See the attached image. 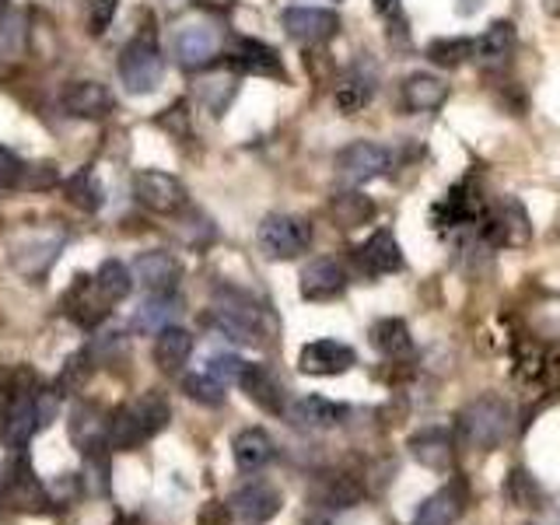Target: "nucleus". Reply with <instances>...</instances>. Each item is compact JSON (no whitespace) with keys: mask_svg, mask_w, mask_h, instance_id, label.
I'll return each instance as SVG.
<instances>
[{"mask_svg":"<svg viewBox=\"0 0 560 525\" xmlns=\"http://www.w3.org/2000/svg\"><path fill=\"white\" fill-rule=\"evenodd\" d=\"M168 402L158 396V393H144L140 399L127 402L109 424V448L116 452H133L148 442V438H154L158 431L168 428Z\"/></svg>","mask_w":560,"mask_h":525,"instance_id":"1","label":"nucleus"},{"mask_svg":"<svg viewBox=\"0 0 560 525\" xmlns=\"http://www.w3.org/2000/svg\"><path fill=\"white\" fill-rule=\"evenodd\" d=\"M459 434L469 448L490 452L512 434V407L501 396H480L472 399L459 417Z\"/></svg>","mask_w":560,"mask_h":525,"instance_id":"2","label":"nucleus"},{"mask_svg":"<svg viewBox=\"0 0 560 525\" xmlns=\"http://www.w3.org/2000/svg\"><path fill=\"white\" fill-rule=\"evenodd\" d=\"M487 203L477 197L469 183H455L442 200L431 207V228L438 235H480Z\"/></svg>","mask_w":560,"mask_h":525,"instance_id":"3","label":"nucleus"},{"mask_svg":"<svg viewBox=\"0 0 560 525\" xmlns=\"http://www.w3.org/2000/svg\"><path fill=\"white\" fill-rule=\"evenodd\" d=\"M119 81L127 88L130 95H144V92H154L158 84H162V74H165V57L162 49H158L154 35H137L127 46L119 49Z\"/></svg>","mask_w":560,"mask_h":525,"instance_id":"4","label":"nucleus"},{"mask_svg":"<svg viewBox=\"0 0 560 525\" xmlns=\"http://www.w3.org/2000/svg\"><path fill=\"white\" fill-rule=\"evenodd\" d=\"M256 238H259V249L267 259H294V256L308 253L312 224L294 214H270V218H262Z\"/></svg>","mask_w":560,"mask_h":525,"instance_id":"5","label":"nucleus"},{"mask_svg":"<svg viewBox=\"0 0 560 525\" xmlns=\"http://www.w3.org/2000/svg\"><path fill=\"white\" fill-rule=\"evenodd\" d=\"M533 235L529 228V214L525 207L512 197L498 200L494 207L483 210V221H480V238L494 249H504V245H525Z\"/></svg>","mask_w":560,"mask_h":525,"instance_id":"6","label":"nucleus"},{"mask_svg":"<svg viewBox=\"0 0 560 525\" xmlns=\"http://www.w3.org/2000/svg\"><path fill=\"white\" fill-rule=\"evenodd\" d=\"M389 168H393V151L382 144H372V140H354V144H347L337 154V175L347 186L372 183Z\"/></svg>","mask_w":560,"mask_h":525,"instance_id":"7","label":"nucleus"},{"mask_svg":"<svg viewBox=\"0 0 560 525\" xmlns=\"http://www.w3.org/2000/svg\"><path fill=\"white\" fill-rule=\"evenodd\" d=\"M133 197L140 207H148L151 214H179L186 207V186L162 168H148V172H137Z\"/></svg>","mask_w":560,"mask_h":525,"instance_id":"8","label":"nucleus"},{"mask_svg":"<svg viewBox=\"0 0 560 525\" xmlns=\"http://www.w3.org/2000/svg\"><path fill=\"white\" fill-rule=\"evenodd\" d=\"M4 501H11L14 508H22V512H49V504H52V498L46 494V487L35 480L25 448L8 463V472H4Z\"/></svg>","mask_w":560,"mask_h":525,"instance_id":"9","label":"nucleus"},{"mask_svg":"<svg viewBox=\"0 0 560 525\" xmlns=\"http://www.w3.org/2000/svg\"><path fill=\"white\" fill-rule=\"evenodd\" d=\"M280 25H284V32L298 43L323 46L340 32V18L337 11H326V8H288L280 14Z\"/></svg>","mask_w":560,"mask_h":525,"instance_id":"10","label":"nucleus"},{"mask_svg":"<svg viewBox=\"0 0 560 525\" xmlns=\"http://www.w3.org/2000/svg\"><path fill=\"white\" fill-rule=\"evenodd\" d=\"M35 428H43V407H39V389L14 399L11 407L4 410V424H0V442H4V448L11 452H22L28 442Z\"/></svg>","mask_w":560,"mask_h":525,"instance_id":"11","label":"nucleus"},{"mask_svg":"<svg viewBox=\"0 0 560 525\" xmlns=\"http://www.w3.org/2000/svg\"><path fill=\"white\" fill-rule=\"evenodd\" d=\"M228 512L242 525H267L280 512V494L270 483H245L228 498Z\"/></svg>","mask_w":560,"mask_h":525,"instance_id":"12","label":"nucleus"},{"mask_svg":"<svg viewBox=\"0 0 560 525\" xmlns=\"http://www.w3.org/2000/svg\"><path fill=\"white\" fill-rule=\"evenodd\" d=\"M172 49H175V60L183 67H207L210 60L218 57L221 49V35L214 25H203V22H189L175 32L172 39Z\"/></svg>","mask_w":560,"mask_h":525,"instance_id":"13","label":"nucleus"},{"mask_svg":"<svg viewBox=\"0 0 560 525\" xmlns=\"http://www.w3.org/2000/svg\"><path fill=\"white\" fill-rule=\"evenodd\" d=\"M228 67L235 74H256V78H277L284 81V63L280 52L259 39H235L232 52H228Z\"/></svg>","mask_w":560,"mask_h":525,"instance_id":"14","label":"nucleus"},{"mask_svg":"<svg viewBox=\"0 0 560 525\" xmlns=\"http://www.w3.org/2000/svg\"><path fill=\"white\" fill-rule=\"evenodd\" d=\"M183 277V262L165 249L140 253L133 259V280H140L151 294H175Z\"/></svg>","mask_w":560,"mask_h":525,"instance_id":"15","label":"nucleus"},{"mask_svg":"<svg viewBox=\"0 0 560 525\" xmlns=\"http://www.w3.org/2000/svg\"><path fill=\"white\" fill-rule=\"evenodd\" d=\"M354 364H358L354 347H347L340 340H312L298 354V368L305 375H343Z\"/></svg>","mask_w":560,"mask_h":525,"instance_id":"16","label":"nucleus"},{"mask_svg":"<svg viewBox=\"0 0 560 525\" xmlns=\"http://www.w3.org/2000/svg\"><path fill=\"white\" fill-rule=\"evenodd\" d=\"M63 308H67V315L78 326L92 329V326H98L105 315L113 312V302L102 294V288L95 284V277H78L74 288H70L67 298H63Z\"/></svg>","mask_w":560,"mask_h":525,"instance_id":"17","label":"nucleus"},{"mask_svg":"<svg viewBox=\"0 0 560 525\" xmlns=\"http://www.w3.org/2000/svg\"><path fill=\"white\" fill-rule=\"evenodd\" d=\"M466 498H469L466 480L463 477L448 480L438 494H431L424 504H420L413 525H455L466 512Z\"/></svg>","mask_w":560,"mask_h":525,"instance_id":"18","label":"nucleus"},{"mask_svg":"<svg viewBox=\"0 0 560 525\" xmlns=\"http://www.w3.org/2000/svg\"><path fill=\"white\" fill-rule=\"evenodd\" d=\"M109 424L113 420H105V410L95 407V402H78L74 410H70V442L81 452H92V448H109Z\"/></svg>","mask_w":560,"mask_h":525,"instance_id":"19","label":"nucleus"},{"mask_svg":"<svg viewBox=\"0 0 560 525\" xmlns=\"http://www.w3.org/2000/svg\"><path fill=\"white\" fill-rule=\"evenodd\" d=\"M284 417L302 431H326V428L340 424L347 417V407L343 402L326 399V396H302V399H294L291 407H284Z\"/></svg>","mask_w":560,"mask_h":525,"instance_id":"20","label":"nucleus"},{"mask_svg":"<svg viewBox=\"0 0 560 525\" xmlns=\"http://www.w3.org/2000/svg\"><path fill=\"white\" fill-rule=\"evenodd\" d=\"M63 109L78 119H105L113 113V95L109 88L98 84V81H70L63 88Z\"/></svg>","mask_w":560,"mask_h":525,"instance_id":"21","label":"nucleus"},{"mask_svg":"<svg viewBox=\"0 0 560 525\" xmlns=\"http://www.w3.org/2000/svg\"><path fill=\"white\" fill-rule=\"evenodd\" d=\"M347 288V273L332 256L312 259L302 270V298L305 302H329V298L343 294Z\"/></svg>","mask_w":560,"mask_h":525,"instance_id":"22","label":"nucleus"},{"mask_svg":"<svg viewBox=\"0 0 560 525\" xmlns=\"http://www.w3.org/2000/svg\"><path fill=\"white\" fill-rule=\"evenodd\" d=\"M358 262L364 267V273H372V277L402 270V249H399V242L389 228H378V232L361 245Z\"/></svg>","mask_w":560,"mask_h":525,"instance_id":"23","label":"nucleus"},{"mask_svg":"<svg viewBox=\"0 0 560 525\" xmlns=\"http://www.w3.org/2000/svg\"><path fill=\"white\" fill-rule=\"evenodd\" d=\"M518 46V32L512 22H494L480 39H472V60L483 67H504Z\"/></svg>","mask_w":560,"mask_h":525,"instance_id":"24","label":"nucleus"},{"mask_svg":"<svg viewBox=\"0 0 560 525\" xmlns=\"http://www.w3.org/2000/svg\"><path fill=\"white\" fill-rule=\"evenodd\" d=\"M238 385H242V393L249 396L259 410H267V413H284V389H280V382L270 375V368L245 361V372H242Z\"/></svg>","mask_w":560,"mask_h":525,"instance_id":"25","label":"nucleus"},{"mask_svg":"<svg viewBox=\"0 0 560 525\" xmlns=\"http://www.w3.org/2000/svg\"><path fill=\"white\" fill-rule=\"evenodd\" d=\"M410 455L420 463V466H428L434 472H448L452 463H455V448H452V438L448 431L442 428H428V431H420L410 438Z\"/></svg>","mask_w":560,"mask_h":525,"instance_id":"26","label":"nucleus"},{"mask_svg":"<svg viewBox=\"0 0 560 525\" xmlns=\"http://www.w3.org/2000/svg\"><path fill=\"white\" fill-rule=\"evenodd\" d=\"M63 238L52 235V238H43V235H28L25 242L14 245V267L22 270L25 277H43L49 270V262L57 259Z\"/></svg>","mask_w":560,"mask_h":525,"instance_id":"27","label":"nucleus"},{"mask_svg":"<svg viewBox=\"0 0 560 525\" xmlns=\"http://www.w3.org/2000/svg\"><path fill=\"white\" fill-rule=\"evenodd\" d=\"M448 98V84L434 74H410L402 81V102L410 113H434L442 109Z\"/></svg>","mask_w":560,"mask_h":525,"instance_id":"28","label":"nucleus"},{"mask_svg":"<svg viewBox=\"0 0 560 525\" xmlns=\"http://www.w3.org/2000/svg\"><path fill=\"white\" fill-rule=\"evenodd\" d=\"M232 452H235V466L242 472H256V469H262L273 459L277 448H273V438L262 428H245V431L235 434Z\"/></svg>","mask_w":560,"mask_h":525,"instance_id":"29","label":"nucleus"},{"mask_svg":"<svg viewBox=\"0 0 560 525\" xmlns=\"http://www.w3.org/2000/svg\"><path fill=\"white\" fill-rule=\"evenodd\" d=\"M189 354H192V337L183 326H165L162 332H158V340H154V364L162 368L165 375L183 372V364L189 361Z\"/></svg>","mask_w":560,"mask_h":525,"instance_id":"30","label":"nucleus"},{"mask_svg":"<svg viewBox=\"0 0 560 525\" xmlns=\"http://www.w3.org/2000/svg\"><path fill=\"white\" fill-rule=\"evenodd\" d=\"M235 92H238V78L232 74V67H228V70H218V74H207V78H200V84H197V95H200L203 109H207L210 116H224V109L232 105Z\"/></svg>","mask_w":560,"mask_h":525,"instance_id":"31","label":"nucleus"},{"mask_svg":"<svg viewBox=\"0 0 560 525\" xmlns=\"http://www.w3.org/2000/svg\"><path fill=\"white\" fill-rule=\"evenodd\" d=\"M329 214L340 228H361V224H368L375 218V200L364 197L361 189H343L340 197H332Z\"/></svg>","mask_w":560,"mask_h":525,"instance_id":"32","label":"nucleus"},{"mask_svg":"<svg viewBox=\"0 0 560 525\" xmlns=\"http://www.w3.org/2000/svg\"><path fill=\"white\" fill-rule=\"evenodd\" d=\"M175 315H179L175 294H151L140 302V308L133 315V329L137 332H162L165 326H172Z\"/></svg>","mask_w":560,"mask_h":525,"instance_id":"33","label":"nucleus"},{"mask_svg":"<svg viewBox=\"0 0 560 525\" xmlns=\"http://www.w3.org/2000/svg\"><path fill=\"white\" fill-rule=\"evenodd\" d=\"M372 343L378 354L385 358H407L413 350V337H410V326L402 319H378L372 326Z\"/></svg>","mask_w":560,"mask_h":525,"instance_id":"34","label":"nucleus"},{"mask_svg":"<svg viewBox=\"0 0 560 525\" xmlns=\"http://www.w3.org/2000/svg\"><path fill=\"white\" fill-rule=\"evenodd\" d=\"M95 284L102 288V294L109 298L113 305H119L122 298L133 291V270L127 267V262H119V259H105L98 267V273H95Z\"/></svg>","mask_w":560,"mask_h":525,"instance_id":"35","label":"nucleus"},{"mask_svg":"<svg viewBox=\"0 0 560 525\" xmlns=\"http://www.w3.org/2000/svg\"><path fill=\"white\" fill-rule=\"evenodd\" d=\"M375 95V81L361 74V70H350V74L337 84V105L340 113H361Z\"/></svg>","mask_w":560,"mask_h":525,"instance_id":"36","label":"nucleus"},{"mask_svg":"<svg viewBox=\"0 0 560 525\" xmlns=\"http://www.w3.org/2000/svg\"><path fill=\"white\" fill-rule=\"evenodd\" d=\"M63 197L74 203V207H81V210H98L102 207V186H98V179L92 175V168H81V172H74L70 179L63 183Z\"/></svg>","mask_w":560,"mask_h":525,"instance_id":"37","label":"nucleus"},{"mask_svg":"<svg viewBox=\"0 0 560 525\" xmlns=\"http://www.w3.org/2000/svg\"><path fill=\"white\" fill-rule=\"evenodd\" d=\"M95 364H92V350H78L70 354L60 368V378H57V396H74L84 389V382L92 378Z\"/></svg>","mask_w":560,"mask_h":525,"instance_id":"38","label":"nucleus"},{"mask_svg":"<svg viewBox=\"0 0 560 525\" xmlns=\"http://www.w3.org/2000/svg\"><path fill=\"white\" fill-rule=\"evenodd\" d=\"M472 57V39H466V35H452V39H434L428 46V60L438 63V67H459Z\"/></svg>","mask_w":560,"mask_h":525,"instance_id":"39","label":"nucleus"},{"mask_svg":"<svg viewBox=\"0 0 560 525\" xmlns=\"http://www.w3.org/2000/svg\"><path fill=\"white\" fill-rule=\"evenodd\" d=\"M504 498L512 501L515 508H539L542 504V487L533 480V472L512 469V472H508V483H504Z\"/></svg>","mask_w":560,"mask_h":525,"instance_id":"40","label":"nucleus"},{"mask_svg":"<svg viewBox=\"0 0 560 525\" xmlns=\"http://www.w3.org/2000/svg\"><path fill=\"white\" fill-rule=\"evenodd\" d=\"M183 393L192 402H203V407H221V402H224V385L214 375H186L183 378Z\"/></svg>","mask_w":560,"mask_h":525,"instance_id":"41","label":"nucleus"},{"mask_svg":"<svg viewBox=\"0 0 560 525\" xmlns=\"http://www.w3.org/2000/svg\"><path fill=\"white\" fill-rule=\"evenodd\" d=\"M84 459H88V466H84L88 490H92L95 498H105V494H109V452L92 448V452H84Z\"/></svg>","mask_w":560,"mask_h":525,"instance_id":"42","label":"nucleus"},{"mask_svg":"<svg viewBox=\"0 0 560 525\" xmlns=\"http://www.w3.org/2000/svg\"><path fill=\"white\" fill-rule=\"evenodd\" d=\"M116 8H119V0H88V32L102 35L113 25Z\"/></svg>","mask_w":560,"mask_h":525,"instance_id":"43","label":"nucleus"},{"mask_svg":"<svg viewBox=\"0 0 560 525\" xmlns=\"http://www.w3.org/2000/svg\"><path fill=\"white\" fill-rule=\"evenodd\" d=\"M242 372H245V361L232 358V354H218L214 361H210V368H207V375H214L221 385H232V382L238 385Z\"/></svg>","mask_w":560,"mask_h":525,"instance_id":"44","label":"nucleus"},{"mask_svg":"<svg viewBox=\"0 0 560 525\" xmlns=\"http://www.w3.org/2000/svg\"><path fill=\"white\" fill-rule=\"evenodd\" d=\"M158 127H165L172 137H186L189 133V105L175 102L165 109V116H158Z\"/></svg>","mask_w":560,"mask_h":525,"instance_id":"45","label":"nucleus"},{"mask_svg":"<svg viewBox=\"0 0 560 525\" xmlns=\"http://www.w3.org/2000/svg\"><path fill=\"white\" fill-rule=\"evenodd\" d=\"M22 172H25L22 158L8 148H0V189H11V186L22 183Z\"/></svg>","mask_w":560,"mask_h":525,"instance_id":"46","label":"nucleus"},{"mask_svg":"<svg viewBox=\"0 0 560 525\" xmlns=\"http://www.w3.org/2000/svg\"><path fill=\"white\" fill-rule=\"evenodd\" d=\"M60 183V175L52 165H32L22 172V183L18 186H28V189H49V186H57Z\"/></svg>","mask_w":560,"mask_h":525,"instance_id":"47","label":"nucleus"},{"mask_svg":"<svg viewBox=\"0 0 560 525\" xmlns=\"http://www.w3.org/2000/svg\"><path fill=\"white\" fill-rule=\"evenodd\" d=\"M228 504H221V501H207L203 508H200V522L197 525H228Z\"/></svg>","mask_w":560,"mask_h":525,"instance_id":"48","label":"nucleus"},{"mask_svg":"<svg viewBox=\"0 0 560 525\" xmlns=\"http://www.w3.org/2000/svg\"><path fill=\"white\" fill-rule=\"evenodd\" d=\"M192 8L210 11V14H224V11L235 8V0H192Z\"/></svg>","mask_w":560,"mask_h":525,"instance_id":"49","label":"nucleus"},{"mask_svg":"<svg viewBox=\"0 0 560 525\" xmlns=\"http://www.w3.org/2000/svg\"><path fill=\"white\" fill-rule=\"evenodd\" d=\"M375 11L385 18H399V0H375Z\"/></svg>","mask_w":560,"mask_h":525,"instance_id":"50","label":"nucleus"},{"mask_svg":"<svg viewBox=\"0 0 560 525\" xmlns=\"http://www.w3.org/2000/svg\"><path fill=\"white\" fill-rule=\"evenodd\" d=\"M542 8H547V14L560 18V0H542Z\"/></svg>","mask_w":560,"mask_h":525,"instance_id":"51","label":"nucleus"},{"mask_svg":"<svg viewBox=\"0 0 560 525\" xmlns=\"http://www.w3.org/2000/svg\"><path fill=\"white\" fill-rule=\"evenodd\" d=\"M8 78H11V70H8V63H4V60H0V84H4Z\"/></svg>","mask_w":560,"mask_h":525,"instance_id":"52","label":"nucleus"},{"mask_svg":"<svg viewBox=\"0 0 560 525\" xmlns=\"http://www.w3.org/2000/svg\"><path fill=\"white\" fill-rule=\"evenodd\" d=\"M8 14V0H0V18H4Z\"/></svg>","mask_w":560,"mask_h":525,"instance_id":"53","label":"nucleus"},{"mask_svg":"<svg viewBox=\"0 0 560 525\" xmlns=\"http://www.w3.org/2000/svg\"><path fill=\"white\" fill-rule=\"evenodd\" d=\"M550 525H560V518H553V522H550Z\"/></svg>","mask_w":560,"mask_h":525,"instance_id":"54","label":"nucleus"}]
</instances>
